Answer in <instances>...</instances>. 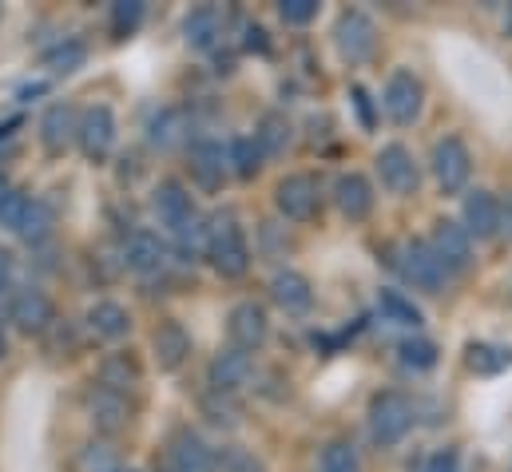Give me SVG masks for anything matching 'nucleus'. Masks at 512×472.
Listing matches in <instances>:
<instances>
[{"mask_svg": "<svg viewBox=\"0 0 512 472\" xmlns=\"http://www.w3.org/2000/svg\"><path fill=\"white\" fill-rule=\"evenodd\" d=\"M203 258L223 274V278H243L247 266H251V246L247 235L239 227V219L231 211H219L207 219V246H203Z\"/></svg>", "mask_w": 512, "mask_h": 472, "instance_id": "f257e3e1", "label": "nucleus"}, {"mask_svg": "<svg viewBox=\"0 0 512 472\" xmlns=\"http://www.w3.org/2000/svg\"><path fill=\"white\" fill-rule=\"evenodd\" d=\"M334 44H338L342 60L366 64V60H374V52H378V24H374L362 8H346V12L338 16V24H334Z\"/></svg>", "mask_w": 512, "mask_h": 472, "instance_id": "f03ea898", "label": "nucleus"}, {"mask_svg": "<svg viewBox=\"0 0 512 472\" xmlns=\"http://www.w3.org/2000/svg\"><path fill=\"white\" fill-rule=\"evenodd\" d=\"M413 429V405L405 393L385 389L370 401V437L378 445H397Z\"/></svg>", "mask_w": 512, "mask_h": 472, "instance_id": "7ed1b4c3", "label": "nucleus"}, {"mask_svg": "<svg viewBox=\"0 0 512 472\" xmlns=\"http://www.w3.org/2000/svg\"><path fill=\"white\" fill-rule=\"evenodd\" d=\"M401 274H405V282H413L417 290H425V294H437L441 286H445V266H441V258L433 254V246H429V238H409L405 246H401Z\"/></svg>", "mask_w": 512, "mask_h": 472, "instance_id": "20e7f679", "label": "nucleus"}, {"mask_svg": "<svg viewBox=\"0 0 512 472\" xmlns=\"http://www.w3.org/2000/svg\"><path fill=\"white\" fill-rule=\"evenodd\" d=\"M433 175H437V183H441L445 195L465 191V183L473 175V155H469L465 139H457V135L437 139V147H433Z\"/></svg>", "mask_w": 512, "mask_h": 472, "instance_id": "39448f33", "label": "nucleus"}, {"mask_svg": "<svg viewBox=\"0 0 512 472\" xmlns=\"http://www.w3.org/2000/svg\"><path fill=\"white\" fill-rule=\"evenodd\" d=\"M274 207L294 219V223H306L318 215L322 207V191H318V179L314 175H286L278 187H274Z\"/></svg>", "mask_w": 512, "mask_h": 472, "instance_id": "423d86ee", "label": "nucleus"}, {"mask_svg": "<svg viewBox=\"0 0 512 472\" xmlns=\"http://www.w3.org/2000/svg\"><path fill=\"white\" fill-rule=\"evenodd\" d=\"M385 116L393 119L397 127H409L413 119L421 116V108H425V84L413 76V72H393L389 76V84H385Z\"/></svg>", "mask_w": 512, "mask_h": 472, "instance_id": "0eeeda50", "label": "nucleus"}, {"mask_svg": "<svg viewBox=\"0 0 512 472\" xmlns=\"http://www.w3.org/2000/svg\"><path fill=\"white\" fill-rule=\"evenodd\" d=\"M8 318L16 322L20 334L32 338V334H48V330L56 326V306H52V298H48L44 290L28 286V290H16V294H12Z\"/></svg>", "mask_w": 512, "mask_h": 472, "instance_id": "6e6552de", "label": "nucleus"}, {"mask_svg": "<svg viewBox=\"0 0 512 472\" xmlns=\"http://www.w3.org/2000/svg\"><path fill=\"white\" fill-rule=\"evenodd\" d=\"M378 175H382V187L393 195H413L417 183H421V171H417V159L405 143H385L378 151Z\"/></svg>", "mask_w": 512, "mask_h": 472, "instance_id": "1a4fd4ad", "label": "nucleus"}, {"mask_svg": "<svg viewBox=\"0 0 512 472\" xmlns=\"http://www.w3.org/2000/svg\"><path fill=\"white\" fill-rule=\"evenodd\" d=\"M429 246H433V254L441 258V266H445L449 274H461V270H469V262H473V238H469V231H465L461 223H453V219H437V223H433Z\"/></svg>", "mask_w": 512, "mask_h": 472, "instance_id": "9d476101", "label": "nucleus"}, {"mask_svg": "<svg viewBox=\"0 0 512 472\" xmlns=\"http://www.w3.org/2000/svg\"><path fill=\"white\" fill-rule=\"evenodd\" d=\"M76 143H80V151H84L92 163H104V159L112 155V143H116V116H112L104 104L88 108V112L80 116V127H76Z\"/></svg>", "mask_w": 512, "mask_h": 472, "instance_id": "9b49d317", "label": "nucleus"}, {"mask_svg": "<svg viewBox=\"0 0 512 472\" xmlns=\"http://www.w3.org/2000/svg\"><path fill=\"white\" fill-rule=\"evenodd\" d=\"M251 377H255V361H251V354H243L235 346L215 354L211 365H207V385H211V393H223V397H235Z\"/></svg>", "mask_w": 512, "mask_h": 472, "instance_id": "f8f14e48", "label": "nucleus"}, {"mask_svg": "<svg viewBox=\"0 0 512 472\" xmlns=\"http://www.w3.org/2000/svg\"><path fill=\"white\" fill-rule=\"evenodd\" d=\"M167 465H171V472H219V457L199 433L179 429L167 445Z\"/></svg>", "mask_w": 512, "mask_h": 472, "instance_id": "ddd939ff", "label": "nucleus"}, {"mask_svg": "<svg viewBox=\"0 0 512 472\" xmlns=\"http://www.w3.org/2000/svg\"><path fill=\"white\" fill-rule=\"evenodd\" d=\"M501 199L493 191H469L465 207H461V227L469 231V238H493L501 231Z\"/></svg>", "mask_w": 512, "mask_h": 472, "instance_id": "4468645a", "label": "nucleus"}, {"mask_svg": "<svg viewBox=\"0 0 512 472\" xmlns=\"http://www.w3.org/2000/svg\"><path fill=\"white\" fill-rule=\"evenodd\" d=\"M151 207H155V215H159V223L175 235L183 223H191L195 219V203H191V191L179 183V179H163L159 187H155V199H151Z\"/></svg>", "mask_w": 512, "mask_h": 472, "instance_id": "2eb2a0df", "label": "nucleus"}, {"mask_svg": "<svg viewBox=\"0 0 512 472\" xmlns=\"http://www.w3.org/2000/svg\"><path fill=\"white\" fill-rule=\"evenodd\" d=\"M227 334L235 342V350H258L270 334V322H266V310L258 302H239L231 314H227Z\"/></svg>", "mask_w": 512, "mask_h": 472, "instance_id": "dca6fc26", "label": "nucleus"}, {"mask_svg": "<svg viewBox=\"0 0 512 472\" xmlns=\"http://www.w3.org/2000/svg\"><path fill=\"white\" fill-rule=\"evenodd\" d=\"M334 203H338V211H342L350 223L370 219V211H374V187H370V179L358 175V171L338 175V179H334Z\"/></svg>", "mask_w": 512, "mask_h": 472, "instance_id": "f3484780", "label": "nucleus"}, {"mask_svg": "<svg viewBox=\"0 0 512 472\" xmlns=\"http://www.w3.org/2000/svg\"><path fill=\"white\" fill-rule=\"evenodd\" d=\"M270 302L282 310V314H306L310 306H314V286H310V278L306 274H298V270H278L274 278H270Z\"/></svg>", "mask_w": 512, "mask_h": 472, "instance_id": "a211bd4d", "label": "nucleus"}, {"mask_svg": "<svg viewBox=\"0 0 512 472\" xmlns=\"http://www.w3.org/2000/svg\"><path fill=\"white\" fill-rule=\"evenodd\" d=\"M227 171H231V163H227L223 143L203 139V143L191 147V179H195L203 191H219L223 179H227Z\"/></svg>", "mask_w": 512, "mask_h": 472, "instance_id": "6ab92c4d", "label": "nucleus"}, {"mask_svg": "<svg viewBox=\"0 0 512 472\" xmlns=\"http://www.w3.org/2000/svg\"><path fill=\"white\" fill-rule=\"evenodd\" d=\"M151 350H155V365L163 373H175L191 354V338L179 322H159V330L151 334Z\"/></svg>", "mask_w": 512, "mask_h": 472, "instance_id": "aec40b11", "label": "nucleus"}, {"mask_svg": "<svg viewBox=\"0 0 512 472\" xmlns=\"http://www.w3.org/2000/svg\"><path fill=\"white\" fill-rule=\"evenodd\" d=\"M124 262H128V270H135V274H159L163 262H167V246H163V238L151 235V231H135L128 238Z\"/></svg>", "mask_w": 512, "mask_h": 472, "instance_id": "412c9836", "label": "nucleus"}, {"mask_svg": "<svg viewBox=\"0 0 512 472\" xmlns=\"http://www.w3.org/2000/svg\"><path fill=\"white\" fill-rule=\"evenodd\" d=\"M76 127H80V119H76V108L72 104H52L44 119H40V139H44V147L52 151V155H60L72 139H76Z\"/></svg>", "mask_w": 512, "mask_h": 472, "instance_id": "4be33fe9", "label": "nucleus"}, {"mask_svg": "<svg viewBox=\"0 0 512 472\" xmlns=\"http://www.w3.org/2000/svg\"><path fill=\"white\" fill-rule=\"evenodd\" d=\"M223 24H227L223 8L203 4V8H195V12L183 20V36H187L191 48H211V44L223 36Z\"/></svg>", "mask_w": 512, "mask_h": 472, "instance_id": "5701e85b", "label": "nucleus"}, {"mask_svg": "<svg viewBox=\"0 0 512 472\" xmlns=\"http://www.w3.org/2000/svg\"><path fill=\"white\" fill-rule=\"evenodd\" d=\"M128 421H131L128 397H116V393H104V389L92 393V425L100 433H124Z\"/></svg>", "mask_w": 512, "mask_h": 472, "instance_id": "b1692460", "label": "nucleus"}, {"mask_svg": "<svg viewBox=\"0 0 512 472\" xmlns=\"http://www.w3.org/2000/svg\"><path fill=\"white\" fill-rule=\"evenodd\" d=\"M100 389L104 393H116V397H128L131 389L139 385V365H135V357L128 354H112L100 361Z\"/></svg>", "mask_w": 512, "mask_h": 472, "instance_id": "393cba45", "label": "nucleus"}, {"mask_svg": "<svg viewBox=\"0 0 512 472\" xmlns=\"http://www.w3.org/2000/svg\"><path fill=\"white\" fill-rule=\"evenodd\" d=\"M88 330H92L96 338H104V342H120V338H128V330H131L128 310H124L120 302H96V306L88 310Z\"/></svg>", "mask_w": 512, "mask_h": 472, "instance_id": "a878e982", "label": "nucleus"}, {"mask_svg": "<svg viewBox=\"0 0 512 472\" xmlns=\"http://www.w3.org/2000/svg\"><path fill=\"white\" fill-rule=\"evenodd\" d=\"M465 365L473 373H481V377H493V373H501V369L512 365V350L509 346H493V342H473L465 350Z\"/></svg>", "mask_w": 512, "mask_h": 472, "instance_id": "bb28decb", "label": "nucleus"}, {"mask_svg": "<svg viewBox=\"0 0 512 472\" xmlns=\"http://www.w3.org/2000/svg\"><path fill=\"white\" fill-rule=\"evenodd\" d=\"M255 147L262 151V155H282V151L290 147V123H286V116L266 112V116L258 119Z\"/></svg>", "mask_w": 512, "mask_h": 472, "instance_id": "cd10ccee", "label": "nucleus"}, {"mask_svg": "<svg viewBox=\"0 0 512 472\" xmlns=\"http://www.w3.org/2000/svg\"><path fill=\"white\" fill-rule=\"evenodd\" d=\"M378 310H382L385 322H393V326H409V330L421 326V310H417L401 290H382V294H378Z\"/></svg>", "mask_w": 512, "mask_h": 472, "instance_id": "c85d7f7f", "label": "nucleus"}, {"mask_svg": "<svg viewBox=\"0 0 512 472\" xmlns=\"http://www.w3.org/2000/svg\"><path fill=\"white\" fill-rule=\"evenodd\" d=\"M227 163H231V171L239 179H255L258 167H262V151L255 147V139H235L227 147Z\"/></svg>", "mask_w": 512, "mask_h": 472, "instance_id": "c756f323", "label": "nucleus"}, {"mask_svg": "<svg viewBox=\"0 0 512 472\" xmlns=\"http://www.w3.org/2000/svg\"><path fill=\"white\" fill-rule=\"evenodd\" d=\"M84 44L80 40H64V44H56L52 52H44V68H52L56 76H68V72H76L80 64H84Z\"/></svg>", "mask_w": 512, "mask_h": 472, "instance_id": "7c9ffc66", "label": "nucleus"}, {"mask_svg": "<svg viewBox=\"0 0 512 472\" xmlns=\"http://www.w3.org/2000/svg\"><path fill=\"white\" fill-rule=\"evenodd\" d=\"M175 242H179V254L191 262V258H199L203 254V246H207V219H191V223H183L179 231H175Z\"/></svg>", "mask_w": 512, "mask_h": 472, "instance_id": "2f4dec72", "label": "nucleus"}, {"mask_svg": "<svg viewBox=\"0 0 512 472\" xmlns=\"http://www.w3.org/2000/svg\"><path fill=\"white\" fill-rule=\"evenodd\" d=\"M48 231H52V211H48L40 199H32V203H28V215H24V223H20L16 235L24 238V242H40Z\"/></svg>", "mask_w": 512, "mask_h": 472, "instance_id": "473e14b6", "label": "nucleus"}, {"mask_svg": "<svg viewBox=\"0 0 512 472\" xmlns=\"http://www.w3.org/2000/svg\"><path fill=\"white\" fill-rule=\"evenodd\" d=\"M318 472H362V465H358V457H354V449H350L346 441H330V445L322 449Z\"/></svg>", "mask_w": 512, "mask_h": 472, "instance_id": "72a5a7b5", "label": "nucleus"}, {"mask_svg": "<svg viewBox=\"0 0 512 472\" xmlns=\"http://www.w3.org/2000/svg\"><path fill=\"white\" fill-rule=\"evenodd\" d=\"M203 413H207L211 425H227V429H231V425H239V413H243V409L235 405V397L207 393V397H203Z\"/></svg>", "mask_w": 512, "mask_h": 472, "instance_id": "f704fd0d", "label": "nucleus"}, {"mask_svg": "<svg viewBox=\"0 0 512 472\" xmlns=\"http://www.w3.org/2000/svg\"><path fill=\"white\" fill-rule=\"evenodd\" d=\"M397 354L409 369H433L437 365V346L429 338H409V342L397 346Z\"/></svg>", "mask_w": 512, "mask_h": 472, "instance_id": "c9c22d12", "label": "nucleus"}, {"mask_svg": "<svg viewBox=\"0 0 512 472\" xmlns=\"http://www.w3.org/2000/svg\"><path fill=\"white\" fill-rule=\"evenodd\" d=\"M139 20H143V4H139V0H116V4H112V32H116L120 40L139 28Z\"/></svg>", "mask_w": 512, "mask_h": 472, "instance_id": "e433bc0d", "label": "nucleus"}, {"mask_svg": "<svg viewBox=\"0 0 512 472\" xmlns=\"http://www.w3.org/2000/svg\"><path fill=\"white\" fill-rule=\"evenodd\" d=\"M183 139V116L179 112H163L151 123V143L155 147H175Z\"/></svg>", "mask_w": 512, "mask_h": 472, "instance_id": "4c0bfd02", "label": "nucleus"}, {"mask_svg": "<svg viewBox=\"0 0 512 472\" xmlns=\"http://www.w3.org/2000/svg\"><path fill=\"white\" fill-rule=\"evenodd\" d=\"M28 203H32L28 195H20V191H12V195H8L4 203H0V227L16 235V231H20V223H24V215H28Z\"/></svg>", "mask_w": 512, "mask_h": 472, "instance_id": "58836bf2", "label": "nucleus"}, {"mask_svg": "<svg viewBox=\"0 0 512 472\" xmlns=\"http://www.w3.org/2000/svg\"><path fill=\"white\" fill-rule=\"evenodd\" d=\"M278 16L286 24H294V28H302V24H310L318 16V0H282L278 4Z\"/></svg>", "mask_w": 512, "mask_h": 472, "instance_id": "ea45409f", "label": "nucleus"}, {"mask_svg": "<svg viewBox=\"0 0 512 472\" xmlns=\"http://www.w3.org/2000/svg\"><path fill=\"white\" fill-rule=\"evenodd\" d=\"M223 472H266V465L247 449H227L223 453Z\"/></svg>", "mask_w": 512, "mask_h": 472, "instance_id": "a19ab883", "label": "nucleus"}, {"mask_svg": "<svg viewBox=\"0 0 512 472\" xmlns=\"http://www.w3.org/2000/svg\"><path fill=\"white\" fill-rule=\"evenodd\" d=\"M457 469H461L457 449H437V453L425 457V465H421L417 472H457Z\"/></svg>", "mask_w": 512, "mask_h": 472, "instance_id": "79ce46f5", "label": "nucleus"}, {"mask_svg": "<svg viewBox=\"0 0 512 472\" xmlns=\"http://www.w3.org/2000/svg\"><path fill=\"white\" fill-rule=\"evenodd\" d=\"M350 96H354V108L362 112V123H366V127H374V112H370V92H366V88L358 84V88H354Z\"/></svg>", "mask_w": 512, "mask_h": 472, "instance_id": "37998d69", "label": "nucleus"}, {"mask_svg": "<svg viewBox=\"0 0 512 472\" xmlns=\"http://www.w3.org/2000/svg\"><path fill=\"white\" fill-rule=\"evenodd\" d=\"M266 32L258 28V24H247V48H258V52H266V40H262Z\"/></svg>", "mask_w": 512, "mask_h": 472, "instance_id": "c03bdc74", "label": "nucleus"}, {"mask_svg": "<svg viewBox=\"0 0 512 472\" xmlns=\"http://www.w3.org/2000/svg\"><path fill=\"white\" fill-rule=\"evenodd\" d=\"M8 278H12V258H8V254L0 250V290L8 286Z\"/></svg>", "mask_w": 512, "mask_h": 472, "instance_id": "a18cd8bd", "label": "nucleus"}, {"mask_svg": "<svg viewBox=\"0 0 512 472\" xmlns=\"http://www.w3.org/2000/svg\"><path fill=\"white\" fill-rule=\"evenodd\" d=\"M8 195H12V187H8V179H4V175H0V203H4V199H8Z\"/></svg>", "mask_w": 512, "mask_h": 472, "instance_id": "49530a36", "label": "nucleus"}, {"mask_svg": "<svg viewBox=\"0 0 512 472\" xmlns=\"http://www.w3.org/2000/svg\"><path fill=\"white\" fill-rule=\"evenodd\" d=\"M8 354V342H4V334H0V357Z\"/></svg>", "mask_w": 512, "mask_h": 472, "instance_id": "de8ad7c7", "label": "nucleus"}, {"mask_svg": "<svg viewBox=\"0 0 512 472\" xmlns=\"http://www.w3.org/2000/svg\"><path fill=\"white\" fill-rule=\"evenodd\" d=\"M128 472H135V469H128Z\"/></svg>", "mask_w": 512, "mask_h": 472, "instance_id": "09e8293b", "label": "nucleus"}]
</instances>
